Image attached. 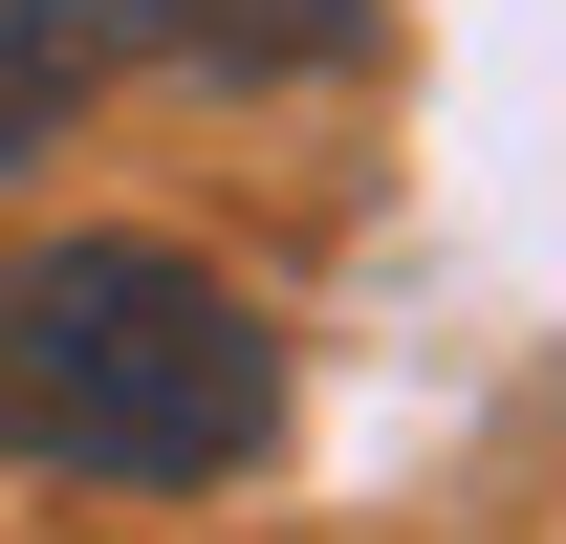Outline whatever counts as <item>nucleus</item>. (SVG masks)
I'll return each instance as SVG.
<instances>
[{"label":"nucleus","mask_w":566,"mask_h":544,"mask_svg":"<svg viewBox=\"0 0 566 544\" xmlns=\"http://www.w3.org/2000/svg\"><path fill=\"white\" fill-rule=\"evenodd\" d=\"M283 436V327L197 240H22L0 262V458L109 479V501H197Z\"/></svg>","instance_id":"obj_1"},{"label":"nucleus","mask_w":566,"mask_h":544,"mask_svg":"<svg viewBox=\"0 0 566 544\" xmlns=\"http://www.w3.org/2000/svg\"><path fill=\"white\" fill-rule=\"evenodd\" d=\"M392 0H66L87 66H349Z\"/></svg>","instance_id":"obj_2"},{"label":"nucleus","mask_w":566,"mask_h":544,"mask_svg":"<svg viewBox=\"0 0 566 544\" xmlns=\"http://www.w3.org/2000/svg\"><path fill=\"white\" fill-rule=\"evenodd\" d=\"M87 87H109V66H87V44H66V0H0V175H22V153L66 132Z\"/></svg>","instance_id":"obj_3"}]
</instances>
